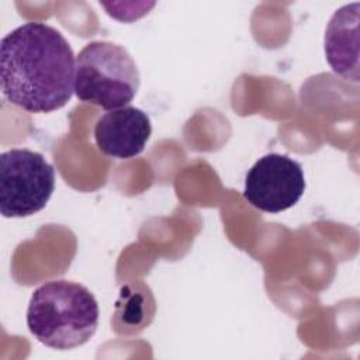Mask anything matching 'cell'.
Masks as SVG:
<instances>
[{
	"instance_id": "6da1fadb",
	"label": "cell",
	"mask_w": 360,
	"mask_h": 360,
	"mask_svg": "<svg viewBox=\"0 0 360 360\" xmlns=\"http://www.w3.org/2000/svg\"><path fill=\"white\" fill-rule=\"evenodd\" d=\"M76 56L66 38L45 22H24L0 41L4 98L28 112L62 108L75 91Z\"/></svg>"
},
{
	"instance_id": "7a4b0ae2",
	"label": "cell",
	"mask_w": 360,
	"mask_h": 360,
	"mask_svg": "<svg viewBox=\"0 0 360 360\" xmlns=\"http://www.w3.org/2000/svg\"><path fill=\"white\" fill-rule=\"evenodd\" d=\"M98 325V304L84 285L68 280L48 281L34 290L27 326L48 347L69 350L90 340Z\"/></svg>"
},
{
	"instance_id": "3957f363",
	"label": "cell",
	"mask_w": 360,
	"mask_h": 360,
	"mask_svg": "<svg viewBox=\"0 0 360 360\" xmlns=\"http://www.w3.org/2000/svg\"><path fill=\"white\" fill-rule=\"evenodd\" d=\"M139 89V70L121 45L93 41L76 56L75 94L107 111L128 105Z\"/></svg>"
},
{
	"instance_id": "277c9868",
	"label": "cell",
	"mask_w": 360,
	"mask_h": 360,
	"mask_svg": "<svg viewBox=\"0 0 360 360\" xmlns=\"http://www.w3.org/2000/svg\"><path fill=\"white\" fill-rule=\"evenodd\" d=\"M53 190L55 169L41 153L17 148L0 155V212L4 218L39 212Z\"/></svg>"
},
{
	"instance_id": "5b68a950",
	"label": "cell",
	"mask_w": 360,
	"mask_h": 360,
	"mask_svg": "<svg viewBox=\"0 0 360 360\" xmlns=\"http://www.w3.org/2000/svg\"><path fill=\"white\" fill-rule=\"evenodd\" d=\"M305 191L301 165L280 153L260 158L248 172L243 197L255 208L277 214L295 205Z\"/></svg>"
},
{
	"instance_id": "8992f818",
	"label": "cell",
	"mask_w": 360,
	"mask_h": 360,
	"mask_svg": "<svg viewBox=\"0 0 360 360\" xmlns=\"http://www.w3.org/2000/svg\"><path fill=\"white\" fill-rule=\"evenodd\" d=\"M150 134L148 114L132 105L103 114L94 125L97 148L114 159H132L142 153Z\"/></svg>"
},
{
	"instance_id": "52a82bcc",
	"label": "cell",
	"mask_w": 360,
	"mask_h": 360,
	"mask_svg": "<svg viewBox=\"0 0 360 360\" xmlns=\"http://www.w3.org/2000/svg\"><path fill=\"white\" fill-rule=\"evenodd\" d=\"M359 10L354 1L338 8L325 31V56L340 77L359 82Z\"/></svg>"
}]
</instances>
